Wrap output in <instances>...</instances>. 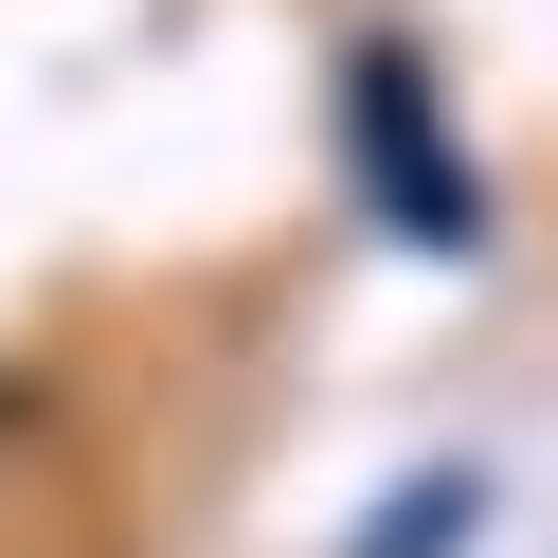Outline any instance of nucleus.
Returning a JSON list of instances; mask_svg holds the SVG:
<instances>
[{"mask_svg": "<svg viewBox=\"0 0 558 558\" xmlns=\"http://www.w3.org/2000/svg\"><path fill=\"white\" fill-rule=\"evenodd\" d=\"M469 522H486V469H414L397 505H378V541H361V558H450Z\"/></svg>", "mask_w": 558, "mask_h": 558, "instance_id": "f03ea898", "label": "nucleus"}, {"mask_svg": "<svg viewBox=\"0 0 558 558\" xmlns=\"http://www.w3.org/2000/svg\"><path fill=\"white\" fill-rule=\"evenodd\" d=\"M342 181L378 198V234L397 253H433V270H469L486 253V162L450 145V109H433V54L414 37H342Z\"/></svg>", "mask_w": 558, "mask_h": 558, "instance_id": "f257e3e1", "label": "nucleus"}]
</instances>
